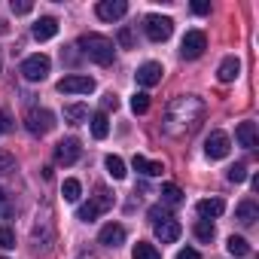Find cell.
Returning a JSON list of instances; mask_svg holds the SVG:
<instances>
[{"instance_id":"obj_1","label":"cell","mask_w":259,"mask_h":259,"mask_svg":"<svg viewBox=\"0 0 259 259\" xmlns=\"http://www.w3.org/2000/svg\"><path fill=\"white\" fill-rule=\"evenodd\" d=\"M204 101L195 95H180L168 104L165 116H162V132L168 138H189L198 132V125L204 122Z\"/></svg>"},{"instance_id":"obj_2","label":"cell","mask_w":259,"mask_h":259,"mask_svg":"<svg viewBox=\"0 0 259 259\" xmlns=\"http://www.w3.org/2000/svg\"><path fill=\"white\" fill-rule=\"evenodd\" d=\"M76 46H79L82 55H89L95 64H104V67L113 64L116 49H113V40H110V37H104V34H82Z\"/></svg>"},{"instance_id":"obj_3","label":"cell","mask_w":259,"mask_h":259,"mask_svg":"<svg viewBox=\"0 0 259 259\" xmlns=\"http://www.w3.org/2000/svg\"><path fill=\"white\" fill-rule=\"evenodd\" d=\"M25 128L31 135H49L52 128H55V116L49 110H40V107H31L25 113Z\"/></svg>"},{"instance_id":"obj_4","label":"cell","mask_w":259,"mask_h":259,"mask_svg":"<svg viewBox=\"0 0 259 259\" xmlns=\"http://www.w3.org/2000/svg\"><path fill=\"white\" fill-rule=\"evenodd\" d=\"M144 31H147V37L153 40V43H165L171 34H174V22L168 19V16H147L144 19Z\"/></svg>"},{"instance_id":"obj_5","label":"cell","mask_w":259,"mask_h":259,"mask_svg":"<svg viewBox=\"0 0 259 259\" xmlns=\"http://www.w3.org/2000/svg\"><path fill=\"white\" fill-rule=\"evenodd\" d=\"M49 67H52V61H49L46 55H28V58L22 61V76H25L28 82H40V79L49 76Z\"/></svg>"},{"instance_id":"obj_6","label":"cell","mask_w":259,"mask_h":259,"mask_svg":"<svg viewBox=\"0 0 259 259\" xmlns=\"http://www.w3.org/2000/svg\"><path fill=\"white\" fill-rule=\"evenodd\" d=\"M204 49H207V37H204V31H186V37H183V43H180V55L192 61V58H201Z\"/></svg>"},{"instance_id":"obj_7","label":"cell","mask_w":259,"mask_h":259,"mask_svg":"<svg viewBox=\"0 0 259 259\" xmlns=\"http://www.w3.org/2000/svg\"><path fill=\"white\" fill-rule=\"evenodd\" d=\"M58 92L61 95H89V92H95V79L82 76V73H70L58 82Z\"/></svg>"},{"instance_id":"obj_8","label":"cell","mask_w":259,"mask_h":259,"mask_svg":"<svg viewBox=\"0 0 259 259\" xmlns=\"http://www.w3.org/2000/svg\"><path fill=\"white\" fill-rule=\"evenodd\" d=\"M229 150H232V141H229L226 132H210V138L204 141V156L213 159V162H217V159H226Z\"/></svg>"},{"instance_id":"obj_9","label":"cell","mask_w":259,"mask_h":259,"mask_svg":"<svg viewBox=\"0 0 259 259\" xmlns=\"http://www.w3.org/2000/svg\"><path fill=\"white\" fill-rule=\"evenodd\" d=\"M79 156H82V147L76 138H64L55 147V162H61V165H73V162H79Z\"/></svg>"},{"instance_id":"obj_10","label":"cell","mask_w":259,"mask_h":259,"mask_svg":"<svg viewBox=\"0 0 259 259\" xmlns=\"http://www.w3.org/2000/svg\"><path fill=\"white\" fill-rule=\"evenodd\" d=\"M162 73H165V70H162V64H159V61H147V64H141V67H138V73H135V76H138V82H141L144 89H153V85H159V82H162Z\"/></svg>"},{"instance_id":"obj_11","label":"cell","mask_w":259,"mask_h":259,"mask_svg":"<svg viewBox=\"0 0 259 259\" xmlns=\"http://www.w3.org/2000/svg\"><path fill=\"white\" fill-rule=\"evenodd\" d=\"M95 13H98V19H104V22H116V19H122V16L128 13V4H125V0H101Z\"/></svg>"},{"instance_id":"obj_12","label":"cell","mask_w":259,"mask_h":259,"mask_svg":"<svg viewBox=\"0 0 259 259\" xmlns=\"http://www.w3.org/2000/svg\"><path fill=\"white\" fill-rule=\"evenodd\" d=\"M98 241H101L104 247H119V244H125V226H119V223H107V226L101 229Z\"/></svg>"},{"instance_id":"obj_13","label":"cell","mask_w":259,"mask_h":259,"mask_svg":"<svg viewBox=\"0 0 259 259\" xmlns=\"http://www.w3.org/2000/svg\"><path fill=\"white\" fill-rule=\"evenodd\" d=\"M235 138H238V144H241V147L253 150V147L259 144V138H256V122H241V125L235 128Z\"/></svg>"},{"instance_id":"obj_14","label":"cell","mask_w":259,"mask_h":259,"mask_svg":"<svg viewBox=\"0 0 259 259\" xmlns=\"http://www.w3.org/2000/svg\"><path fill=\"white\" fill-rule=\"evenodd\" d=\"M55 34H58V22H55L52 16H43V19H37V25H34V37H37L40 43L52 40Z\"/></svg>"},{"instance_id":"obj_15","label":"cell","mask_w":259,"mask_h":259,"mask_svg":"<svg viewBox=\"0 0 259 259\" xmlns=\"http://www.w3.org/2000/svg\"><path fill=\"white\" fill-rule=\"evenodd\" d=\"M235 220L241 223V226H253L256 220H259V207H256V201H241L238 207H235Z\"/></svg>"},{"instance_id":"obj_16","label":"cell","mask_w":259,"mask_h":259,"mask_svg":"<svg viewBox=\"0 0 259 259\" xmlns=\"http://www.w3.org/2000/svg\"><path fill=\"white\" fill-rule=\"evenodd\" d=\"M156 229V238L162 241V244H171V241H177L180 238V223L177 220H165V223H159V226H153Z\"/></svg>"},{"instance_id":"obj_17","label":"cell","mask_w":259,"mask_h":259,"mask_svg":"<svg viewBox=\"0 0 259 259\" xmlns=\"http://www.w3.org/2000/svg\"><path fill=\"white\" fill-rule=\"evenodd\" d=\"M238 73H241V61H238L235 55L223 58V64H220V70H217L220 82H235V79H238Z\"/></svg>"},{"instance_id":"obj_18","label":"cell","mask_w":259,"mask_h":259,"mask_svg":"<svg viewBox=\"0 0 259 259\" xmlns=\"http://www.w3.org/2000/svg\"><path fill=\"white\" fill-rule=\"evenodd\" d=\"M132 168H135L138 174H144V177H159V174L165 171L162 162H150V159H144V156H135V159H132Z\"/></svg>"},{"instance_id":"obj_19","label":"cell","mask_w":259,"mask_h":259,"mask_svg":"<svg viewBox=\"0 0 259 259\" xmlns=\"http://www.w3.org/2000/svg\"><path fill=\"white\" fill-rule=\"evenodd\" d=\"M64 122H70V125L89 122V107H85V104H67V107H64Z\"/></svg>"},{"instance_id":"obj_20","label":"cell","mask_w":259,"mask_h":259,"mask_svg":"<svg viewBox=\"0 0 259 259\" xmlns=\"http://www.w3.org/2000/svg\"><path fill=\"white\" fill-rule=\"evenodd\" d=\"M226 210V204H223V198H201L198 201V213H201V220H210V217H220Z\"/></svg>"},{"instance_id":"obj_21","label":"cell","mask_w":259,"mask_h":259,"mask_svg":"<svg viewBox=\"0 0 259 259\" xmlns=\"http://www.w3.org/2000/svg\"><path fill=\"white\" fill-rule=\"evenodd\" d=\"M89 204H92V207H95L98 213H104V210H110V207H113V195H110V189H107V186H98Z\"/></svg>"},{"instance_id":"obj_22","label":"cell","mask_w":259,"mask_h":259,"mask_svg":"<svg viewBox=\"0 0 259 259\" xmlns=\"http://www.w3.org/2000/svg\"><path fill=\"white\" fill-rule=\"evenodd\" d=\"M132 259H162V253H159L153 244H147V241H138V244L132 247Z\"/></svg>"},{"instance_id":"obj_23","label":"cell","mask_w":259,"mask_h":259,"mask_svg":"<svg viewBox=\"0 0 259 259\" xmlns=\"http://www.w3.org/2000/svg\"><path fill=\"white\" fill-rule=\"evenodd\" d=\"M92 135H95L98 141H104V138L110 135V122H107V113H95V116H92Z\"/></svg>"},{"instance_id":"obj_24","label":"cell","mask_w":259,"mask_h":259,"mask_svg":"<svg viewBox=\"0 0 259 259\" xmlns=\"http://www.w3.org/2000/svg\"><path fill=\"white\" fill-rule=\"evenodd\" d=\"M104 168H107V174H110L113 180H122V177L128 174V171H125V162H122L119 156H107V159H104Z\"/></svg>"},{"instance_id":"obj_25","label":"cell","mask_w":259,"mask_h":259,"mask_svg":"<svg viewBox=\"0 0 259 259\" xmlns=\"http://www.w3.org/2000/svg\"><path fill=\"white\" fill-rule=\"evenodd\" d=\"M226 250H229L232 256H238V259H241V256H250V244H247L244 238H238V235H232V238L226 241Z\"/></svg>"},{"instance_id":"obj_26","label":"cell","mask_w":259,"mask_h":259,"mask_svg":"<svg viewBox=\"0 0 259 259\" xmlns=\"http://www.w3.org/2000/svg\"><path fill=\"white\" fill-rule=\"evenodd\" d=\"M162 201H165V204H180V201H183V189H180L177 183H165V186H162Z\"/></svg>"},{"instance_id":"obj_27","label":"cell","mask_w":259,"mask_h":259,"mask_svg":"<svg viewBox=\"0 0 259 259\" xmlns=\"http://www.w3.org/2000/svg\"><path fill=\"white\" fill-rule=\"evenodd\" d=\"M192 232H195V238L204 241V244L213 241V223H210V220H198V223L192 226Z\"/></svg>"},{"instance_id":"obj_28","label":"cell","mask_w":259,"mask_h":259,"mask_svg":"<svg viewBox=\"0 0 259 259\" xmlns=\"http://www.w3.org/2000/svg\"><path fill=\"white\" fill-rule=\"evenodd\" d=\"M79 192H82V189H79V180H73V177H70V180H64V186H61L64 201H76V198H79Z\"/></svg>"},{"instance_id":"obj_29","label":"cell","mask_w":259,"mask_h":259,"mask_svg":"<svg viewBox=\"0 0 259 259\" xmlns=\"http://www.w3.org/2000/svg\"><path fill=\"white\" fill-rule=\"evenodd\" d=\"M132 110H135L138 116L147 113V110H150V95H147V92H138V95L132 98Z\"/></svg>"},{"instance_id":"obj_30","label":"cell","mask_w":259,"mask_h":259,"mask_svg":"<svg viewBox=\"0 0 259 259\" xmlns=\"http://www.w3.org/2000/svg\"><path fill=\"white\" fill-rule=\"evenodd\" d=\"M13 171H16V156L0 150V174H13Z\"/></svg>"},{"instance_id":"obj_31","label":"cell","mask_w":259,"mask_h":259,"mask_svg":"<svg viewBox=\"0 0 259 259\" xmlns=\"http://www.w3.org/2000/svg\"><path fill=\"white\" fill-rule=\"evenodd\" d=\"M0 247H4V250L16 247V235H13V229H7V226H0Z\"/></svg>"},{"instance_id":"obj_32","label":"cell","mask_w":259,"mask_h":259,"mask_svg":"<svg viewBox=\"0 0 259 259\" xmlns=\"http://www.w3.org/2000/svg\"><path fill=\"white\" fill-rule=\"evenodd\" d=\"M226 177H229L232 183H244V180H247V168H244V165H232Z\"/></svg>"},{"instance_id":"obj_33","label":"cell","mask_w":259,"mask_h":259,"mask_svg":"<svg viewBox=\"0 0 259 259\" xmlns=\"http://www.w3.org/2000/svg\"><path fill=\"white\" fill-rule=\"evenodd\" d=\"M150 220H153V226H159V223L174 220V217H171V210H165V207H153V210H150Z\"/></svg>"},{"instance_id":"obj_34","label":"cell","mask_w":259,"mask_h":259,"mask_svg":"<svg viewBox=\"0 0 259 259\" xmlns=\"http://www.w3.org/2000/svg\"><path fill=\"white\" fill-rule=\"evenodd\" d=\"M119 43H122L125 49H132V46H135V31H132V28H122V31H119Z\"/></svg>"},{"instance_id":"obj_35","label":"cell","mask_w":259,"mask_h":259,"mask_svg":"<svg viewBox=\"0 0 259 259\" xmlns=\"http://www.w3.org/2000/svg\"><path fill=\"white\" fill-rule=\"evenodd\" d=\"M7 132H13V116L10 110H0V135H7Z\"/></svg>"},{"instance_id":"obj_36","label":"cell","mask_w":259,"mask_h":259,"mask_svg":"<svg viewBox=\"0 0 259 259\" xmlns=\"http://www.w3.org/2000/svg\"><path fill=\"white\" fill-rule=\"evenodd\" d=\"M31 10H34V4H28V0H19V4L13 0V13H16V16H28Z\"/></svg>"},{"instance_id":"obj_37","label":"cell","mask_w":259,"mask_h":259,"mask_svg":"<svg viewBox=\"0 0 259 259\" xmlns=\"http://www.w3.org/2000/svg\"><path fill=\"white\" fill-rule=\"evenodd\" d=\"M116 107H119V98H116L113 92H110V95H104V110H116ZM104 110H101V113H104Z\"/></svg>"},{"instance_id":"obj_38","label":"cell","mask_w":259,"mask_h":259,"mask_svg":"<svg viewBox=\"0 0 259 259\" xmlns=\"http://www.w3.org/2000/svg\"><path fill=\"white\" fill-rule=\"evenodd\" d=\"M177 259H201V253H198V250H192V247H186V250H180V253H177Z\"/></svg>"},{"instance_id":"obj_39","label":"cell","mask_w":259,"mask_h":259,"mask_svg":"<svg viewBox=\"0 0 259 259\" xmlns=\"http://www.w3.org/2000/svg\"><path fill=\"white\" fill-rule=\"evenodd\" d=\"M10 213V201H7V192L0 189V217H7Z\"/></svg>"},{"instance_id":"obj_40","label":"cell","mask_w":259,"mask_h":259,"mask_svg":"<svg viewBox=\"0 0 259 259\" xmlns=\"http://www.w3.org/2000/svg\"><path fill=\"white\" fill-rule=\"evenodd\" d=\"M192 13L195 16H207L210 13V4H192Z\"/></svg>"}]
</instances>
